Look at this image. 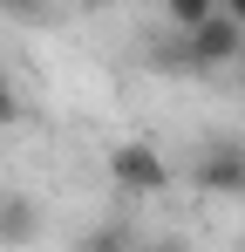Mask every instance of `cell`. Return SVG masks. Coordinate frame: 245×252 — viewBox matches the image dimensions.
I'll return each instance as SVG.
<instances>
[{
	"instance_id": "cell-9",
	"label": "cell",
	"mask_w": 245,
	"mask_h": 252,
	"mask_svg": "<svg viewBox=\"0 0 245 252\" xmlns=\"http://www.w3.org/2000/svg\"><path fill=\"white\" fill-rule=\"evenodd\" d=\"M68 7H109V0H68Z\"/></svg>"
},
{
	"instance_id": "cell-10",
	"label": "cell",
	"mask_w": 245,
	"mask_h": 252,
	"mask_svg": "<svg viewBox=\"0 0 245 252\" xmlns=\"http://www.w3.org/2000/svg\"><path fill=\"white\" fill-rule=\"evenodd\" d=\"M239 62H245V55H239ZM239 89H245V68H239Z\"/></svg>"
},
{
	"instance_id": "cell-1",
	"label": "cell",
	"mask_w": 245,
	"mask_h": 252,
	"mask_svg": "<svg viewBox=\"0 0 245 252\" xmlns=\"http://www.w3.org/2000/svg\"><path fill=\"white\" fill-rule=\"evenodd\" d=\"M177 41H184V68H198V75H218V68H232V62L245 55V28L225 14V7H211L204 21L177 28Z\"/></svg>"
},
{
	"instance_id": "cell-6",
	"label": "cell",
	"mask_w": 245,
	"mask_h": 252,
	"mask_svg": "<svg viewBox=\"0 0 245 252\" xmlns=\"http://www.w3.org/2000/svg\"><path fill=\"white\" fill-rule=\"evenodd\" d=\"M48 7H55V0H0V14H7V21H21V28L48 21Z\"/></svg>"
},
{
	"instance_id": "cell-8",
	"label": "cell",
	"mask_w": 245,
	"mask_h": 252,
	"mask_svg": "<svg viewBox=\"0 0 245 252\" xmlns=\"http://www.w3.org/2000/svg\"><path fill=\"white\" fill-rule=\"evenodd\" d=\"M218 7H225V14H232V21L245 28V0H218Z\"/></svg>"
},
{
	"instance_id": "cell-2",
	"label": "cell",
	"mask_w": 245,
	"mask_h": 252,
	"mask_svg": "<svg viewBox=\"0 0 245 252\" xmlns=\"http://www.w3.org/2000/svg\"><path fill=\"white\" fill-rule=\"evenodd\" d=\"M109 184H116V198H157V191H170V164L157 143L129 136L109 150Z\"/></svg>"
},
{
	"instance_id": "cell-4",
	"label": "cell",
	"mask_w": 245,
	"mask_h": 252,
	"mask_svg": "<svg viewBox=\"0 0 245 252\" xmlns=\"http://www.w3.org/2000/svg\"><path fill=\"white\" fill-rule=\"evenodd\" d=\"M41 239V205L28 191H0V246H34Z\"/></svg>"
},
{
	"instance_id": "cell-5",
	"label": "cell",
	"mask_w": 245,
	"mask_h": 252,
	"mask_svg": "<svg viewBox=\"0 0 245 252\" xmlns=\"http://www.w3.org/2000/svg\"><path fill=\"white\" fill-rule=\"evenodd\" d=\"M211 7H218V0H163V21H170V28H191V21H204Z\"/></svg>"
},
{
	"instance_id": "cell-7",
	"label": "cell",
	"mask_w": 245,
	"mask_h": 252,
	"mask_svg": "<svg viewBox=\"0 0 245 252\" xmlns=\"http://www.w3.org/2000/svg\"><path fill=\"white\" fill-rule=\"evenodd\" d=\"M21 116H28V109H21V95H14V82L0 75V129H14Z\"/></svg>"
},
{
	"instance_id": "cell-3",
	"label": "cell",
	"mask_w": 245,
	"mask_h": 252,
	"mask_svg": "<svg viewBox=\"0 0 245 252\" xmlns=\"http://www.w3.org/2000/svg\"><path fill=\"white\" fill-rule=\"evenodd\" d=\"M191 184L211 191V198H239V191H245V143L211 136V143L198 150V164H191Z\"/></svg>"
},
{
	"instance_id": "cell-11",
	"label": "cell",
	"mask_w": 245,
	"mask_h": 252,
	"mask_svg": "<svg viewBox=\"0 0 245 252\" xmlns=\"http://www.w3.org/2000/svg\"><path fill=\"white\" fill-rule=\"evenodd\" d=\"M239 198H245V191H239Z\"/></svg>"
}]
</instances>
